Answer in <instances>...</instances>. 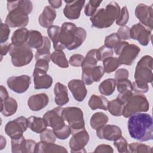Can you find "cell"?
<instances>
[{
	"mask_svg": "<svg viewBox=\"0 0 153 153\" xmlns=\"http://www.w3.org/2000/svg\"><path fill=\"white\" fill-rule=\"evenodd\" d=\"M49 98L45 93H38L32 95L27 100V105L32 111H39L45 108L48 104Z\"/></svg>",
	"mask_w": 153,
	"mask_h": 153,
	"instance_id": "obj_21",
	"label": "cell"
},
{
	"mask_svg": "<svg viewBox=\"0 0 153 153\" xmlns=\"http://www.w3.org/2000/svg\"><path fill=\"white\" fill-rule=\"evenodd\" d=\"M43 42L44 36L40 32L36 30H29L28 37L26 43L29 47L37 50L42 45Z\"/></svg>",
	"mask_w": 153,
	"mask_h": 153,
	"instance_id": "obj_27",
	"label": "cell"
},
{
	"mask_svg": "<svg viewBox=\"0 0 153 153\" xmlns=\"http://www.w3.org/2000/svg\"><path fill=\"white\" fill-rule=\"evenodd\" d=\"M53 131L56 137L60 140L66 139L71 134V129L68 124H66L60 129L53 130Z\"/></svg>",
	"mask_w": 153,
	"mask_h": 153,
	"instance_id": "obj_46",
	"label": "cell"
},
{
	"mask_svg": "<svg viewBox=\"0 0 153 153\" xmlns=\"http://www.w3.org/2000/svg\"><path fill=\"white\" fill-rule=\"evenodd\" d=\"M124 105L117 98L109 102L108 109L109 112L114 117H120L123 114Z\"/></svg>",
	"mask_w": 153,
	"mask_h": 153,
	"instance_id": "obj_35",
	"label": "cell"
},
{
	"mask_svg": "<svg viewBox=\"0 0 153 153\" xmlns=\"http://www.w3.org/2000/svg\"><path fill=\"white\" fill-rule=\"evenodd\" d=\"M33 5L30 1L20 0L7 1L8 13L5 23L10 27H25L29 20V14L32 12Z\"/></svg>",
	"mask_w": 153,
	"mask_h": 153,
	"instance_id": "obj_3",
	"label": "cell"
},
{
	"mask_svg": "<svg viewBox=\"0 0 153 153\" xmlns=\"http://www.w3.org/2000/svg\"><path fill=\"white\" fill-rule=\"evenodd\" d=\"M8 53L11 57V63L15 67H22L29 64L33 57L31 48L26 44L20 46L11 44Z\"/></svg>",
	"mask_w": 153,
	"mask_h": 153,
	"instance_id": "obj_6",
	"label": "cell"
},
{
	"mask_svg": "<svg viewBox=\"0 0 153 153\" xmlns=\"http://www.w3.org/2000/svg\"><path fill=\"white\" fill-rule=\"evenodd\" d=\"M140 48L137 45L133 44H128L121 52L118 56V60L120 65L130 66L140 53Z\"/></svg>",
	"mask_w": 153,
	"mask_h": 153,
	"instance_id": "obj_17",
	"label": "cell"
},
{
	"mask_svg": "<svg viewBox=\"0 0 153 153\" xmlns=\"http://www.w3.org/2000/svg\"><path fill=\"white\" fill-rule=\"evenodd\" d=\"M108 117L102 112H97L92 115L90 120V125L94 129L97 130L108 122Z\"/></svg>",
	"mask_w": 153,
	"mask_h": 153,
	"instance_id": "obj_31",
	"label": "cell"
},
{
	"mask_svg": "<svg viewBox=\"0 0 153 153\" xmlns=\"http://www.w3.org/2000/svg\"><path fill=\"white\" fill-rule=\"evenodd\" d=\"M130 38L137 41L143 46L148 45L152 37V30L140 23L132 26L130 29Z\"/></svg>",
	"mask_w": 153,
	"mask_h": 153,
	"instance_id": "obj_12",
	"label": "cell"
},
{
	"mask_svg": "<svg viewBox=\"0 0 153 153\" xmlns=\"http://www.w3.org/2000/svg\"><path fill=\"white\" fill-rule=\"evenodd\" d=\"M149 108V102L145 95L137 93L133 94L123 107L122 115L125 118H128L131 115L147 112Z\"/></svg>",
	"mask_w": 153,
	"mask_h": 153,
	"instance_id": "obj_7",
	"label": "cell"
},
{
	"mask_svg": "<svg viewBox=\"0 0 153 153\" xmlns=\"http://www.w3.org/2000/svg\"><path fill=\"white\" fill-rule=\"evenodd\" d=\"M108 103L109 101L105 97L97 94H93L90 97L88 104V106L92 110L100 109L107 111Z\"/></svg>",
	"mask_w": 153,
	"mask_h": 153,
	"instance_id": "obj_28",
	"label": "cell"
},
{
	"mask_svg": "<svg viewBox=\"0 0 153 153\" xmlns=\"http://www.w3.org/2000/svg\"><path fill=\"white\" fill-rule=\"evenodd\" d=\"M135 16L144 26L152 30L153 8L152 5L148 6L145 4H139L135 8Z\"/></svg>",
	"mask_w": 153,
	"mask_h": 153,
	"instance_id": "obj_13",
	"label": "cell"
},
{
	"mask_svg": "<svg viewBox=\"0 0 153 153\" xmlns=\"http://www.w3.org/2000/svg\"><path fill=\"white\" fill-rule=\"evenodd\" d=\"M0 150H2L6 146V143H7V140L5 139V138L3 136H1V140H0Z\"/></svg>",
	"mask_w": 153,
	"mask_h": 153,
	"instance_id": "obj_61",
	"label": "cell"
},
{
	"mask_svg": "<svg viewBox=\"0 0 153 153\" xmlns=\"http://www.w3.org/2000/svg\"><path fill=\"white\" fill-rule=\"evenodd\" d=\"M94 152H103V153H112L114 152L113 148L109 145L106 144H101L98 145L95 150L94 151Z\"/></svg>",
	"mask_w": 153,
	"mask_h": 153,
	"instance_id": "obj_56",
	"label": "cell"
},
{
	"mask_svg": "<svg viewBox=\"0 0 153 153\" xmlns=\"http://www.w3.org/2000/svg\"><path fill=\"white\" fill-rule=\"evenodd\" d=\"M54 93L55 94L54 101L57 105L62 106L68 103L69 99L68 88L65 85L59 82H56L54 88Z\"/></svg>",
	"mask_w": 153,
	"mask_h": 153,
	"instance_id": "obj_23",
	"label": "cell"
},
{
	"mask_svg": "<svg viewBox=\"0 0 153 153\" xmlns=\"http://www.w3.org/2000/svg\"><path fill=\"white\" fill-rule=\"evenodd\" d=\"M32 75L35 89H48L51 87L53 84V78L47 74V72L34 68Z\"/></svg>",
	"mask_w": 153,
	"mask_h": 153,
	"instance_id": "obj_19",
	"label": "cell"
},
{
	"mask_svg": "<svg viewBox=\"0 0 153 153\" xmlns=\"http://www.w3.org/2000/svg\"><path fill=\"white\" fill-rule=\"evenodd\" d=\"M10 45L11 44H8V43L0 44V54H1V60H2V57L6 55L7 53L9 52Z\"/></svg>",
	"mask_w": 153,
	"mask_h": 153,
	"instance_id": "obj_57",
	"label": "cell"
},
{
	"mask_svg": "<svg viewBox=\"0 0 153 153\" xmlns=\"http://www.w3.org/2000/svg\"><path fill=\"white\" fill-rule=\"evenodd\" d=\"M130 28L127 26H122L120 27L117 30V34L123 40H127L130 39Z\"/></svg>",
	"mask_w": 153,
	"mask_h": 153,
	"instance_id": "obj_51",
	"label": "cell"
},
{
	"mask_svg": "<svg viewBox=\"0 0 153 153\" xmlns=\"http://www.w3.org/2000/svg\"><path fill=\"white\" fill-rule=\"evenodd\" d=\"M40 140L49 142V143H54L56 140V136L53 131V130L46 128L44 131L40 133Z\"/></svg>",
	"mask_w": 153,
	"mask_h": 153,
	"instance_id": "obj_44",
	"label": "cell"
},
{
	"mask_svg": "<svg viewBox=\"0 0 153 153\" xmlns=\"http://www.w3.org/2000/svg\"><path fill=\"white\" fill-rule=\"evenodd\" d=\"M98 61L99 60L98 57L97 49H92L87 53L81 65V68H85L94 67L97 66Z\"/></svg>",
	"mask_w": 153,
	"mask_h": 153,
	"instance_id": "obj_34",
	"label": "cell"
},
{
	"mask_svg": "<svg viewBox=\"0 0 153 153\" xmlns=\"http://www.w3.org/2000/svg\"><path fill=\"white\" fill-rule=\"evenodd\" d=\"M115 79L116 81L122 79H127L129 76V73L127 69L125 68H120L118 69L115 73Z\"/></svg>",
	"mask_w": 153,
	"mask_h": 153,
	"instance_id": "obj_53",
	"label": "cell"
},
{
	"mask_svg": "<svg viewBox=\"0 0 153 153\" xmlns=\"http://www.w3.org/2000/svg\"><path fill=\"white\" fill-rule=\"evenodd\" d=\"M128 44V42L127 41H121L114 49L115 53L119 56L121 52L123 51V50Z\"/></svg>",
	"mask_w": 153,
	"mask_h": 153,
	"instance_id": "obj_58",
	"label": "cell"
},
{
	"mask_svg": "<svg viewBox=\"0 0 153 153\" xmlns=\"http://www.w3.org/2000/svg\"><path fill=\"white\" fill-rule=\"evenodd\" d=\"M114 145L117 148L118 152L120 153L130 152L128 142L122 136L114 141Z\"/></svg>",
	"mask_w": 153,
	"mask_h": 153,
	"instance_id": "obj_42",
	"label": "cell"
},
{
	"mask_svg": "<svg viewBox=\"0 0 153 153\" xmlns=\"http://www.w3.org/2000/svg\"><path fill=\"white\" fill-rule=\"evenodd\" d=\"M121 42V38L117 33H112L106 36L104 40V45L109 48H114Z\"/></svg>",
	"mask_w": 153,
	"mask_h": 153,
	"instance_id": "obj_41",
	"label": "cell"
},
{
	"mask_svg": "<svg viewBox=\"0 0 153 153\" xmlns=\"http://www.w3.org/2000/svg\"><path fill=\"white\" fill-rule=\"evenodd\" d=\"M28 127L33 132L41 133L47 128V124L43 118L30 116L27 118Z\"/></svg>",
	"mask_w": 153,
	"mask_h": 153,
	"instance_id": "obj_29",
	"label": "cell"
},
{
	"mask_svg": "<svg viewBox=\"0 0 153 153\" xmlns=\"http://www.w3.org/2000/svg\"><path fill=\"white\" fill-rule=\"evenodd\" d=\"M30 83V77L27 75L11 76L7 81L9 88L18 94L26 92L29 88Z\"/></svg>",
	"mask_w": 153,
	"mask_h": 153,
	"instance_id": "obj_14",
	"label": "cell"
},
{
	"mask_svg": "<svg viewBox=\"0 0 153 153\" xmlns=\"http://www.w3.org/2000/svg\"><path fill=\"white\" fill-rule=\"evenodd\" d=\"M102 1L90 0L85 6L84 13L85 16L91 17L97 11V8L100 6Z\"/></svg>",
	"mask_w": 153,
	"mask_h": 153,
	"instance_id": "obj_40",
	"label": "cell"
},
{
	"mask_svg": "<svg viewBox=\"0 0 153 153\" xmlns=\"http://www.w3.org/2000/svg\"><path fill=\"white\" fill-rule=\"evenodd\" d=\"M11 143L13 153H25L26 139L23 136L16 139H11Z\"/></svg>",
	"mask_w": 153,
	"mask_h": 153,
	"instance_id": "obj_37",
	"label": "cell"
},
{
	"mask_svg": "<svg viewBox=\"0 0 153 153\" xmlns=\"http://www.w3.org/2000/svg\"><path fill=\"white\" fill-rule=\"evenodd\" d=\"M10 33V27L5 23L1 21V29H0V44L5 43L9 38Z\"/></svg>",
	"mask_w": 153,
	"mask_h": 153,
	"instance_id": "obj_49",
	"label": "cell"
},
{
	"mask_svg": "<svg viewBox=\"0 0 153 153\" xmlns=\"http://www.w3.org/2000/svg\"><path fill=\"white\" fill-rule=\"evenodd\" d=\"M51 42L50 39L44 36V42L42 45L36 50V52L35 54V59L36 60L38 59H45L50 62L51 60V53H50Z\"/></svg>",
	"mask_w": 153,
	"mask_h": 153,
	"instance_id": "obj_26",
	"label": "cell"
},
{
	"mask_svg": "<svg viewBox=\"0 0 153 153\" xmlns=\"http://www.w3.org/2000/svg\"><path fill=\"white\" fill-rule=\"evenodd\" d=\"M133 95V93L132 90H126V91L119 93L117 98L118 100H120L124 105H125L128 101V100Z\"/></svg>",
	"mask_w": 153,
	"mask_h": 153,
	"instance_id": "obj_52",
	"label": "cell"
},
{
	"mask_svg": "<svg viewBox=\"0 0 153 153\" xmlns=\"http://www.w3.org/2000/svg\"><path fill=\"white\" fill-rule=\"evenodd\" d=\"M96 135L100 139L114 141L122 136V131L116 125L105 124L96 130Z\"/></svg>",
	"mask_w": 153,
	"mask_h": 153,
	"instance_id": "obj_16",
	"label": "cell"
},
{
	"mask_svg": "<svg viewBox=\"0 0 153 153\" xmlns=\"http://www.w3.org/2000/svg\"><path fill=\"white\" fill-rule=\"evenodd\" d=\"M128 149L130 152L152 153V148L151 146L139 142H133L130 143L128 145Z\"/></svg>",
	"mask_w": 153,
	"mask_h": 153,
	"instance_id": "obj_38",
	"label": "cell"
},
{
	"mask_svg": "<svg viewBox=\"0 0 153 153\" xmlns=\"http://www.w3.org/2000/svg\"><path fill=\"white\" fill-rule=\"evenodd\" d=\"M116 88V80L114 78H108L103 81L99 85V91L102 95H111Z\"/></svg>",
	"mask_w": 153,
	"mask_h": 153,
	"instance_id": "obj_32",
	"label": "cell"
},
{
	"mask_svg": "<svg viewBox=\"0 0 153 153\" xmlns=\"http://www.w3.org/2000/svg\"><path fill=\"white\" fill-rule=\"evenodd\" d=\"M51 61L61 68H68L69 62L68 61L63 50H55L51 54Z\"/></svg>",
	"mask_w": 153,
	"mask_h": 153,
	"instance_id": "obj_33",
	"label": "cell"
},
{
	"mask_svg": "<svg viewBox=\"0 0 153 153\" xmlns=\"http://www.w3.org/2000/svg\"><path fill=\"white\" fill-rule=\"evenodd\" d=\"M128 118L127 128L131 137L140 142L152 140L153 120L151 115L140 112Z\"/></svg>",
	"mask_w": 153,
	"mask_h": 153,
	"instance_id": "obj_1",
	"label": "cell"
},
{
	"mask_svg": "<svg viewBox=\"0 0 153 153\" xmlns=\"http://www.w3.org/2000/svg\"><path fill=\"white\" fill-rule=\"evenodd\" d=\"M84 60V57L80 54H75L72 55L69 60V64L75 67L81 66Z\"/></svg>",
	"mask_w": 153,
	"mask_h": 153,
	"instance_id": "obj_50",
	"label": "cell"
},
{
	"mask_svg": "<svg viewBox=\"0 0 153 153\" xmlns=\"http://www.w3.org/2000/svg\"><path fill=\"white\" fill-rule=\"evenodd\" d=\"M132 82L128 79H122L116 81V87L118 93L126 90H132Z\"/></svg>",
	"mask_w": 153,
	"mask_h": 153,
	"instance_id": "obj_47",
	"label": "cell"
},
{
	"mask_svg": "<svg viewBox=\"0 0 153 153\" xmlns=\"http://www.w3.org/2000/svg\"><path fill=\"white\" fill-rule=\"evenodd\" d=\"M35 68L47 72L49 69V62L45 59H38L36 60Z\"/></svg>",
	"mask_w": 153,
	"mask_h": 153,
	"instance_id": "obj_54",
	"label": "cell"
},
{
	"mask_svg": "<svg viewBox=\"0 0 153 153\" xmlns=\"http://www.w3.org/2000/svg\"><path fill=\"white\" fill-rule=\"evenodd\" d=\"M56 17V11L51 6H45L38 17V22L42 27L48 28L53 26Z\"/></svg>",
	"mask_w": 153,
	"mask_h": 153,
	"instance_id": "obj_22",
	"label": "cell"
},
{
	"mask_svg": "<svg viewBox=\"0 0 153 153\" xmlns=\"http://www.w3.org/2000/svg\"><path fill=\"white\" fill-rule=\"evenodd\" d=\"M62 115L71 129V134L85 129V121L82 109L78 107L63 108Z\"/></svg>",
	"mask_w": 153,
	"mask_h": 153,
	"instance_id": "obj_5",
	"label": "cell"
},
{
	"mask_svg": "<svg viewBox=\"0 0 153 153\" xmlns=\"http://www.w3.org/2000/svg\"><path fill=\"white\" fill-rule=\"evenodd\" d=\"M48 3L50 4V6L54 8H59L61 7L62 1L61 0H52V1H48Z\"/></svg>",
	"mask_w": 153,
	"mask_h": 153,
	"instance_id": "obj_60",
	"label": "cell"
},
{
	"mask_svg": "<svg viewBox=\"0 0 153 153\" xmlns=\"http://www.w3.org/2000/svg\"><path fill=\"white\" fill-rule=\"evenodd\" d=\"M68 87L76 101L81 102L85 99L87 94V90L82 79H73L68 82Z\"/></svg>",
	"mask_w": 153,
	"mask_h": 153,
	"instance_id": "obj_20",
	"label": "cell"
},
{
	"mask_svg": "<svg viewBox=\"0 0 153 153\" xmlns=\"http://www.w3.org/2000/svg\"><path fill=\"white\" fill-rule=\"evenodd\" d=\"M1 112L6 117L14 115L17 112L18 108L17 101L11 97L1 101Z\"/></svg>",
	"mask_w": 153,
	"mask_h": 153,
	"instance_id": "obj_25",
	"label": "cell"
},
{
	"mask_svg": "<svg viewBox=\"0 0 153 153\" xmlns=\"http://www.w3.org/2000/svg\"><path fill=\"white\" fill-rule=\"evenodd\" d=\"M60 31L61 27L56 25H53L47 29V33L49 38L53 41V48L56 47L58 44Z\"/></svg>",
	"mask_w": 153,
	"mask_h": 153,
	"instance_id": "obj_39",
	"label": "cell"
},
{
	"mask_svg": "<svg viewBox=\"0 0 153 153\" xmlns=\"http://www.w3.org/2000/svg\"><path fill=\"white\" fill-rule=\"evenodd\" d=\"M29 30L26 27L16 30L11 36V44L15 46H20L26 43Z\"/></svg>",
	"mask_w": 153,
	"mask_h": 153,
	"instance_id": "obj_30",
	"label": "cell"
},
{
	"mask_svg": "<svg viewBox=\"0 0 153 153\" xmlns=\"http://www.w3.org/2000/svg\"><path fill=\"white\" fill-rule=\"evenodd\" d=\"M28 128L27 118L20 116L13 121H8L5 126V133L11 139H16L23 136Z\"/></svg>",
	"mask_w": 153,
	"mask_h": 153,
	"instance_id": "obj_9",
	"label": "cell"
},
{
	"mask_svg": "<svg viewBox=\"0 0 153 153\" xmlns=\"http://www.w3.org/2000/svg\"><path fill=\"white\" fill-rule=\"evenodd\" d=\"M87 37L86 30L81 27H77L74 23L65 22L61 26L58 44L54 48L55 50H63L67 48L73 50L79 47Z\"/></svg>",
	"mask_w": 153,
	"mask_h": 153,
	"instance_id": "obj_2",
	"label": "cell"
},
{
	"mask_svg": "<svg viewBox=\"0 0 153 153\" xmlns=\"http://www.w3.org/2000/svg\"><path fill=\"white\" fill-rule=\"evenodd\" d=\"M97 53L99 61H103L106 58L112 57L114 54L113 50L111 48H109L104 45L97 49Z\"/></svg>",
	"mask_w": 153,
	"mask_h": 153,
	"instance_id": "obj_48",
	"label": "cell"
},
{
	"mask_svg": "<svg viewBox=\"0 0 153 153\" xmlns=\"http://www.w3.org/2000/svg\"><path fill=\"white\" fill-rule=\"evenodd\" d=\"M153 59L151 56L145 55L137 62L134 72V80L151 83L152 81Z\"/></svg>",
	"mask_w": 153,
	"mask_h": 153,
	"instance_id": "obj_8",
	"label": "cell"
},
{
	"mask_svg": "<svg viewBox=\"0 0 153 153\" xmlns=\"http://www.w3.org/2000/svg\"><path fill=\"white\" fill-rule=\"evenodd\" d=\"M105 74L102 66L82 68V81L85 85H91L94 82H99Z\"/></svg>",
	"mask_w": 153,
	"mask_h": 153,
	"instance_id": "obj_15",
	"label": "cell"
},
{
	"mask_svg": "<svg viewBox=\"0 0 153 153\" xmlns=\"http://www.w3.org/2000/svg\"><path fill=\"white\" fill-rule=\"evenodd\" d=\"M0 97H1V101L7 99L9 97V95L8 91L5 87L3 85H1L0 87Z\"/></svg>",
	"mask_w": 153,
	"mask_h": 153,
	"instance_id": "obj_59",
	"label": "cell"
},
{
	"mask_svg": "<svg viewBox=\"0 0 153 153\" xmlns=\"http://www.w3.org/2000/svg\"><path fill=\"white\" fill-rule=\"evenodd\" d=\"M102 62L104 71L107 74H110L115 71L121 65L118 58L113 57L106 58Z\"/></svg>",
	"mask_w": 153,
	"mask_h": 153,
	"instance_id": "obj_36",
	"label": "cell"
},
{
	"mask_svg": "<svg viewBox=\"0 0 153 153\" xmlns=\"http://www.w3.org/2000/svg\"><path fill=\"white\" fill-rule=\"evenodd\" d=\"M63 109V108L59 106L48 111L44 114L42 118L47 127L52 128L53 130H58L66 125L65 121L62 115Z\"/></svg>",
	"mask_w": 153,
	"mask_h": 153,
	"instance_id": "obj_11",
	"label": "cell"
},
{
	"mask_svg": "<svg viewBox=\"0 0 153 153\" xmlns=\"http://www.w3.org/2000/svg\"><path fill=\"white\" fill-rule=\"evenodd\" d=\"M72 134V136L70 139L69 143L71 152L72 153L86 152L85 146L89 141L90 136L85 128Z\"/></svg>",
	"mask_w": 153,
	"mask_h": 153,
	"instance_id": "obj_10",
	"label": "cell"
},
{
	"mask_svg": "<svg viewBox=\"0 0 153 153\" xmlns=\"http://www.w3.org/2000/svg\"><path fill=\"white\" fill-rule=\"evenodd\" d=\"M132 84V91L139 94H144L148 92L149 90L148 84L145 82L136 81Z\"/></svg>",
	"mask_w": 153,
	"mask_h": 153,
	"instance_id": "obj_43",
	"label": "cell"
},
{
	"mask_svg": "<svg viewBox=\"0 0 153 153\" xmlns=\"http://www.w3.org/2000/svg\"><path fill=\"white\" fill-rule=\"evenodd\" d=\"M37 153L45 152H68V150L62 146L55 144L54 143H49L40 141L37 143L35 152Z\"/></svg>",
	"mask_w": 153,
	"mask_h": 153,
	"instance_id": "obj_24",
	"label": "cell"
},
{
	"mask_svg": "<svg viewBox=\"0 0 153 153\" xmlns=\"http://www.w3.org/2000/svg\"><path fill=\"white\" fill-rule=\"evenodd\" d=\"M66 4L63 9L65 16L69 20H76L80 17L81 10L82 9L85 1H65Z\"/></svg>",
	"mask_w": 153,
	"mask_h": 153,
	"instance_id": "obj_18",
	"label": "cell"
},
{
	"mask_svg": "<svg viewBox=\"0 0 153 153\" xmlns=\"http://www.w3.org/2000/svg\"><path fill=\"white\" fill-rule=\"evenodd\" d=\"M121 8L115 1H111L105 8H102L97 10L96 13L90 17V20L92 26L99 28H107L112 26L115 20L118 19Z\"/></svg>",
	"mask_w": 153,
	"mask_h": 153,
	"instance_id": "obj_4",
	"label": "cell"
},
{
	"mask_svg": "<svg viewBox=\"0 0 153 153\" xmlns=\"http://www.w3.org/2000/svg\"><path fill=\"white\" fill-rule=\"evenodd\" d=\"M37 143L32 139H26L25 153H33L35 152Z\"/></svg>",
	"mask_w": 153,
	"mask_h": 153,
	"instance_id": "obj_55",
	"label": "cell"
},
{
	"mask_svg": "<svg viewBox=\"0 0 153 153\" xmlns=\"http://www.w3.org/2000/svg\"><path fill=\"white\" fill-rule=\"evenodd\" d=\"M129 19V13L126 6H124L120 10V15L115 22L117 25L125 26Z\"/></svg>",
	"mask_w": 153,
	"mask_h": 153,
	"instance_id": "obj_45",
	"label": "cell"
}]
</instances>
